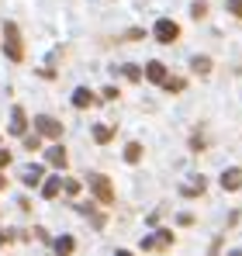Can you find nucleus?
<instances>
[{
  "label": "nucleus",
  "mask_w": 242,
  "mask_h": 256,
  "mask_svg": "<svg viewBox=\"0 0 242 256\" xmlns=\"http://www.w3.org/2000/svg\"><path fill=\"white\" fill-rule=\"evenodd\" d=\"M42 176H45V170H42V166H24V173H21V180H24L28 187L42 184Z\"/></svg>",
  "instance_id": "f8f14e48"
},
{
  "label": "nucleus",
  "mask_w": 242,
  "mask_h": 256,
  "mask_svg": "<svg viewBox=\"0 0 242 256\" xmlns=\"http://www.w3.org/2000/svg\"><path fill=\"white\" fill-rule=\"evenodd\" d=\"M73 104H76V108H90V104H94V94H90L86 86H80V90L73 94Z\"/></svg>",
  "instance_id": "4468645a"
},
{
  "label": "nucleus",
  "mask_w": 242,
  "mask_h": 256,
  "mask_svg": "<svg viewBox=\"0 0 242 256\" xmlns=\"http://www.w3.org/2000/svg\"><path fill=\"white\" fill-rule=\"evenodd\" d=\"M114 256H132V253H124V250H118V253H114Z\"/></svg>",
  "instance_id": "cd10ccee"
},
{
  "label": "nucleus",
  "mask_w": 242,
  "mask_h": 256,
  "mask_svg": "<svg viewBox=\"0 0 242 256\" xmlns=\"http://www.w3.org/2000/svg\"><path fill=\"white\" fill-rule=\"evenodd\" d=\"M10 239H14V236H10V232H0V246H7V242H10Z\"/></svg>",
  "instance_id": "393cba45"
},
{
  "label": "nucleus",
  "mask_w": 242,
  "mask_h": 256,
  "mask_svg": "<svg viewBox=\"0 0 242 256\" xmlns=\"http://www.w3.org/2000/svg\"><path fill=\"white\" fill-rule=\"evenodd\" d=\"M24 128H28L24 111H21V108H14V111H10V132H14V135H24Z\"/></svg>",
  "instance_id": "6e6552de"
},
{
  "label": "nucleus",
  "mask_w": 242,
  "mask_h": 256,
  "mask_svg": "<svg viewBox=\"0 0 242 256\" xmlns=\"http://www.w3.org/2000/svg\"><path fill=\"white\" fill-rule=\"evenodd\" d=\"M152 35H156V42L170 45V42H176V38H180V24H176V21H170V18H160V21H156V28H152Z\"/></svg>",
  "instance_id": "f03ea898"
},
{
  "label": "nucleus",
  "mask_w": 242,
  "mask_h": 256,
  "mask_svg": "<svg viewBox=\"0 0 242 256\" xmlns=\"http://www.w3.org/2000/svg\"><path fill=\"white\" fill-rule=\"evenodd\" d=\"M225 7H228L236 18H242V0H225Z\"/></svg>",
  "instance_id": "4be33fe9"
},
{
  "label": "nucleus",
  "mask_w": 242,
  "mask_h": 256,
  "mask_svg": "<svg viewBox=\"0 0 242 256\" xmlns=\"http://www.w3.org/2000/svg\"><path fill=\"white\" fill-rule=\"evenodd\" d=\"M59 190H62V176H48V180L42 184V198H48V201H52Z\"/></svg>",
  "instance_id": "9d476101"
},
{
  "label": "nucleus",
  "mask_w": 242,
  "mask_h": 256,
  "mask_svg": "<svg viewBox=\"0 0 242 256\" xmlns=\"http://www.w3.org/2000/svg\"><path fill=\"white\" fill-rule=\"evenodd\" d=\"M204 190H208V180H204V176H194V180H187V184L180 187L184 198H201Z\"/></svg>",
  "instance_id": "423d86ee"
},
{
  "label": "nucleus",
  "mask_w": 242,
  "mask_h": 256,
  "mask_svg": "<svg viewBox=\"0 0 242 256\" xmlns=\"http://www.w3.org/2000/svg\"><path fill=\"white\" fill-rule=\"evenodd\" d=\"M121 73H124L128 80H135V84L142 80V70H138V66H121Z\"/></svg>",
  "instance_id": "6ab92c4d"
},
{
  "label": "nucleus",
  "mask_w": 242,
  "mask_h": 256,
  "mask_svg": "<svg viewBox=\"0 0 242 256\" xmlns=\"http://www.w3.org/2000/svg\"><path fill=\"white\" fill-rule=\"evenodd\" d=\"M10 166V149H0V170Z\"/></svg>",
  "instance_id": "b1692460"
},
{
  "label": "nucleus",
  "mask_w": 242,
  "mask_h": 256,
  "mask_svg": "<svg viewBox=\"0 0 242 256\" xmlns=\"http://www.w3.org/2000/svg\"><path fill=\"white\" fill-rule=\"evenodd\" d=\"M90 190L97 194V201H100V204H111V201H114V187H111V180H108V176H100V173H94V176H90Z\"/></svg>",
  "instance_id": "7ed1b4c3"
},
{
  "label": "nucleus",
  "mask_w": 242,
  "mask_h": 256,
  "mask_svg": "<svg viewBox=\"0 0 242 256\" xmlns=\"http://www.w3.org/2000/svg\"><path fill=\"white\" fill-rule=\"evenodd\" d=\"M62 190L66 194H80V180H62Z\"/></svg>",
  "instance_id": "aec40b11"
},
{
  "label": "nucleus",
  "mask_w": 242,
  "mask_h": 256,
  "mask_svg": "<svg viewBox=\"0 0 242 256\" xmlns=\"http://www.w3.org/2000/svg\"><path fill=\"white\" fill-rule=\"evenodd\" d=\"M166 246H173V232H156V236L142 239V250H166Z\"/></svg>",
  "instance_id": "39448f33"
},
{
  "label": "nucleus",
  "mask_w": 242,
  "mask_h": 256,
  "mask_svg": "<svg viewBox=\"0 0 242 256\" xmlns=\"http://www.w3.org/2000/svg\"><path fill=\"white\" fill-rule=\"evenodd\" d=\"M162 86H166L170 94H180V90H184V86H187V84H184L180 76H166V84H162Z\"/></svg>",
  "instance_id": "a211bd4d"
},
{
  "label": "nucleus",
  "mask_w": 242,
  "mask_h": 256,
  "mask_svg": "<svg viewBox=\"0 0 242 256\" xmlns=\"http://www.w3.org/2000/svg\"><path fill=\"white\" fill-rule=\"evenodd\" d=\"M45 160H48L52 166H59V170H62V166H66V149H62V146H52V149L45 152Z\"/></svg>",
  "instance_id": "9b49d317"
},
{
  "label": "nucleus",
  "mask_w": 242,
  "mask_h": 256,
  "mask_svg": "<svg viewBox=\"0 0 242 256\" xmlns=\"http://www.w3.org/2000/svg\"><path fill=\"white\" fill-rule=\"evenodd\" d=\"M24 149H32V152L42 149V138H38V135H28V138H24Z\"/></svg>",
  "instance_id": "412c9836"
},
{
  "label": "nucleus",
  "mask_w": 242,
  "mask_h": 256,
  "mask_svg": "<svg viewBox=\"0 0 242 256\" xmlns=\"http://www.w3.org/2000/svg\"><path fill=\"white\" fill-rule=\"evenodd\" d=\"M52 246H56V256H70L76 242H73V236H59V239H56Z\"/></svg>",
  "instance_id": "ddd939ff"
},
{
  "label": "nucleus",
  "mask_w": 242,
  "mask_h": 256,
  "mask_svg": "<svg viewBox=\"0 0 242 256\" xmlns=\"http://www.w3.org/2000/svg\"><path fill=\"white\" fill-rule=\"evenodd\" d=\"M146 80L166 84V66H162V62H149V66H146Z\"/></svg>",
  "instance_id": "1a4fd4ad"
},
{
  "label": "nucleus",
  "mask_w": 242,
  "mask_h": 256,
  "mask_svg": "<svg viewBox=\"0 0 242 256\" xmlns=\"http://www.w3.org/2000/svg\"><path fill=\"white\" fill-rule=\"evenodd\" d=\"M4 187H7V176H4V173H0V190H4Z\"/></svg>",
  "instance_id": "a878e982"
},
{
  "label": "nucleus",
  "mask_w": 242,
  "mask_h": 256,
  "mask_svg": "<svg viewBox=\"0 0 242 256\" xmlns=\"http://www.w3.org/2000/svg\"><path fill=\"white\" fill-rule=\"evenodd\" d=\"M222 187H225V190H239V187H242V170H236V166L225 170V173H222Z\"/></svg>",
  "instance_id": "0eeeda50"
},
{
  "label": "nucleus",
  "mask_w": 242,
  "mask_h": 256,
  "mask_svg": "<svg viewBox=\"0 0 242 256\" xmlns=\"http://www.w3.org/2000/svg\"><path fill=\"white\" fill-rule=\"evenodd\" d=\"M124 160H128V163H138V160H142V146H138V142H128V146H124Z\"/></svg>",
  "instance_id": "2eb2a0df"
},
{
  "label": "nucleus",
  "mask_w": 242,
  "mask_h": 256,
  "mask_svg": "<svg viewBox=\"0 0 242 256\" xmlns=\"http://www.w3.org/2000/svg\"><path fill=\"white\" fill-rule=\"evenodd\" d=\"M190 14H194V18H204V14H208V4H204V0H198V4H194V10H190Z\"/></svg>",
  "instance_id": "5701e85b"
},
{
  "label": "nucleus",
  "mask_w": 242,
  "mask_h": 256,
  "mask_svg": "<svg viewBox=\"0 0 242 256\" xmlns=\"http://www.w3.org/2000/svg\"><path fill=\"white\" fill-rule=\"evenodd\" d=\"M228 256H242V250H232V253H228Z\"/></svg>",
  "instance_id": "bb28decb"
},
{
  "label": "nucleus",
  "mask_w": 242,
  "mask_h": 256,
  "mask_svg": "<svg viewBox=\"0 0 242 256\" xmlns=\"http://www.w3.org/2000/svg\"><path fill=\"white\" fill-rule=\"evenodd\" d=\"M94 138H97L100 146H104V142H111V128H108V125H94Z\"/></svg>",
  "instance_id": "f3484780"
},
{
  "label": "nucleus",
  "mask_w": 242,
  "mask_h": 256,
  "mask_svg": "<svg viewBox=\"0 0 242 256\" xmlns=\"http://www.w3.org/2000/svg\"><path fill=\"white\" fill-rule=\"evenodd\" d=\"M35 128H38L45 138H62V125H59L56 118H48V114H38V118H35Z\"/></svg>",
  "instance_id": "20e7f679"
},
{
  "label": "nucleus",
  "mask_w": 242,
  "mask_h": 256,
  "mask_svg": "<svg viewBox=\"0 0 242 256\" xmlns=\"http://www.w3.org/2000/svg\"><path fill=\"white\" fill-rule=\"evenodd\" d=\"M190 66H194V73H211V59L208 56H194Z\"/></svg>",
  "instance_id": "dca6fc26"
},
{
  "label": "nucleus",
  "mask_w": 242,
  "mask_h": 256,
  "mask_svg": "<svg viewBox=\"0 0 242 256\" xmlns=\"http://www.w3.org/2000/svg\"><path fill=\"white\" fill-rule=\"evenodd\" d=\"M4 52H7L10 62H21V59H24V45H21L18 24H7V28H4Z\"/></svg>",
  "instance_id": "f257e3e1"
}]
</instances>
